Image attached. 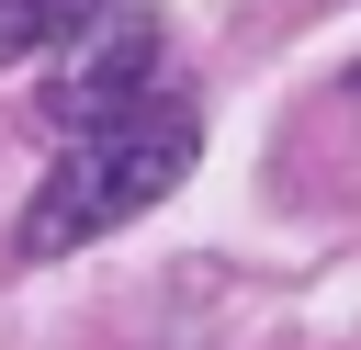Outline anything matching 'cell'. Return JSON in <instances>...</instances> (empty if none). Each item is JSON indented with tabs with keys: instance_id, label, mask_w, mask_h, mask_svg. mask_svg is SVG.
<instances>
[{
	"instance_id": "obj_3",
	"label": "cell",
	"mask_w": 361,
	"mask_h": 350,
	"mask_svg": "<svg viewBox=\"0 0 361 350\" xmlns=\"http://www.w3.org/2000/svg\"><path fill=\"white\" fill-rule=\"evenodd\" d=\"M102 11H113V0H0V68H11V56H34V45L56 56V45H68V34H90Z\"/></svg>"
},
{
	"instance_id": "obj_1",
	"label": "cell",
	"mask_w": 361,
	"mask_h": 350,
	"mask_svg": "<svg viewBox=\"0 0 361 350\" xmlns=\"http://www.w3.org/2000/svg\"><path fill=\"white\" fill-rule=\"evenodd\" d=\"M192 158H203V124H192V102H180V90H158L147 113H113V124L68 135V158H56V169H45V192L23 203L11 248H23V260L90 248L102 226H135L158 192H180V181H192Z\"/></svg>"
},
{
	"instance_id": "obj_2",
	"label": "cell",
	"mask_w": 361,
	"mask_h": 350,
	"mask_svg": "<svg viewBox=\"0 0 361 350\" xmlns=\"http://www.w3.org/2000/svg\"><path fill=\"white\" fill-rule=\"evenodd\" d=\"M158 90H169V34H158L147 11H102L90 34L56 45V68H45V124H56V135H90V124H113V113H147Z\"/></svg>"
},
{
	"instance_id": "obj_4",
	"label": "cell",
	"mask_w": 361,
	"mask_h": 350,
	"mask_svg": "<svg viewBox=\"0 0 361 350\" xmlns=\"http://www.w3.org/2000/svg\"><path fill=\"white\" fill-rule=\"evenodd\" d=\"M350 102H361V68H350Z\"/></svg>"
}]
</instances>
